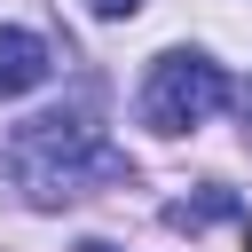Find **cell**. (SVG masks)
Here are the masks:
<instances>
[{
  "mask_svg": "<svg viewBox=\"0 0 252 252\" xmlns=\"http://www.w3.org/2000/svg\"><path fill=\"white\" fill-rule=\"evenodd\" d=\"M0 173H8L32 205H71V197H87V189L126 181L134 165H126V150L102 142V126H94L87 110H47V118H24V126L8 134Z\"/></svg>",
  "mask_w": 252,
  "mask_h": 252,
  "instance_id": "6da1fadb",
  "label": "cell"
},
{
  "mask_svg": "<svg viewBox=\"0 0 252 252\" xmlns=\"http://www.w3.org/2000/svg\"><path fill=\"white\" fill-rule=\"evenodd\" d=\"M220 102H228V71L205 63V55H189V47L158 55L150 79H142V126H158V134H189V126H205Z\"/></svg>",
  "mask_w": 252,
  "mask_h": 252,
  "instance_id": "7a4b0ae2",
  "label": "cell"
},
{
  "mask_svg": "<svg viewBox=\"0 0 252 252\" xmlns=\"http://www.w3.org/2000/svg\"><path fill=\"white\" fill-rule=\"evenodd\" d=\"M39 79H47V39H39V32H16V24H0V102L32 94Z\"/></svg>",
  "mask_w": 252,
  "mask_h": 252,
  "instance_id": "3957f363",
  "label": "cell"
},
{
  "mask_svg": "<svg viewBox=\"0 0 252 252\" xmlns=\"http://www.w3.org/2000/svg\"><path fill=\"white\" fill-rule=\"evenodd\" d=\"M205 220H236V228H244L252 213H244L228 189H205V197H181V205H165V228H189V236H197Z\"/></svg>",
  "mask_w": 252,
  "mask_h": 252,
  "instance_id": "277c9868",
  "label": "cell"
},
{
  "mask_svg": "<svg viewBox=\"0 0 252 252\" xmlns=\"http://www.w3.org/2000/svg\"><path fill=\"white\" fill-rule=\"evenodd\" d=\"M87 8H94V16H110V24H118V16H134V8H142V0H87Z\"/></svg>",
  "mask_w": 252,
  "mask_h": 252,
  "instance_id": "5b68a950",
  "label": "cell"
},
{
  "mask_svg": "<svg viewBox=\"0 0 252 252\" xmlns=\"http://www.w3.org/2000/svg\"><path fill=\"white\" fill-rule=\"evenodd\" d=\"M79 252H118V244H102V236H87V244H79Z\"/></svg>",
  "mask_w": 252,
  "mask_h": 252,
  "instance_id": "8992f818",
  "label": "cell"
},
{
  "mask_svg": "<svg viewBox=\"0 0 252 252\" xmlns=\"http://www.w3.org/2000/svg\"><path fill=\"white\" fill-rule=\"evenodd\" d=\"M244 134H252V87H244Z\"/></svg>",
  "mask_w": 252,
  "mask_h": 252,
  "instance_id": "52a82bcc",
  "label": "cell"
}]
</instances>
